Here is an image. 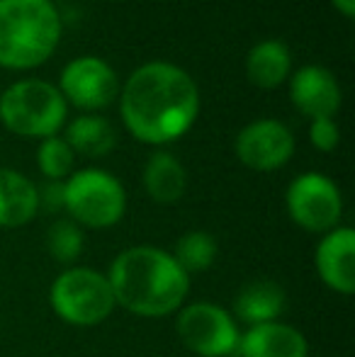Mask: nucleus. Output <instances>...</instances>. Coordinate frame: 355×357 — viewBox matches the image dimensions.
I'll return each mask as SVG.
<instances>
[{"mask_svg": "<svg viewBox=\"0 0 355 357\" xmlns=\"http://www.w3.org/2000/svg\"><path fill=\"white\" fill-rule=\"evenodd\" d=\"M56 88L66 105L83 109V114H95L117 100L119 78L105 59L78 56L63 66Z\"/></svg>", "mask_w": 355, "mask_h": 357, "instance_id": "1a4fd4ad", "label": "nucleus"}, {"mask_svg": "<svg viewBox=\"0 0 355 357\" xmlns=\"http://www.w3.org/2000/svg\"><path fill=\"white\" fill-rule=\"evenodd\" d=\"M178 338L190 353L199 357H234L241 340L232 311L212 301H192L178 311Z\"/></svg>", "mask_w": 355, "mask_h": 357, "instance_id": "0eeeda50", "label": "nucleus"}, {"mask_svg": "<svg viewBox=\"0 0 355 357\" xmlns=\"http://www.w3.org/2000/svg\"><path fill=\"white\" fill-rule=\"evenodd\" d=\"M37 202L39 212H63V207H66V180H44L42 185H37Z\"/></svg>", "mask_w": 355, "mask_h": 357, "instance_id": "5701e85b", "label": "nucleus"}, {"mask_svg": "<svg viewBox=\"0 0 355 357\" xmlns=\"http://www.w3.org/2000/svg\"><path fill=\"white\" fill-rule=\"evenodd\" d=\"M314 265L328 289L348 296L355 291V231L336 226L322 236L314 253Z\"/></svg>", "mask_w": 355, "mask_h": 357, "instance_id": "f8f14e48", "label": "nucleus"}, {"mask_svg": "<svg viewBox=\"0 0 355 357\" xmlns=\"http://www.w3.org/2000/svg\"><path fill=\"white\" fill-rule=\"evenodd\" d=\"M331 5L343 15L346 20L355 17V0H331Z\"/></svg>", "mask_w": 355, "mask_h": 357, "instance_id": "b1692460", "label": "nucleus"}, {"mask_svg": "<svg viewBox=\"0 0 355 357\" xmlns=\"http://www.w3.org/2000/svg\"><path fill=\"white\" fill-rule=\"evenodd\" d=\"M76 153L66 144L63 137H49L42 139L37 146V168L47 180H66L73 173Z\"/></svg>", "mask_w": 355, "mask_h": 357, "instance_id": "412c9836", "label": "nucleus"}, {"mask_svg": "<svg viewBox=\"0 0 355 357\" xmlns=\"http://www.w3.org/2000/svg\"><path fill=\"white\" fill-rule=\"evenodd\" d=\"M297 142L292 129L280 119H256L248 122L234 142V153L246 168L258 173H273L289 163Z\"/></svg>", "mask_w": 355, "mask_h": 357, "instance_id": "9d476101", "label": "nucleus"}, {"mask_svg": "<svg viewBox=\"0 0 355 357\" xmlns=\"http://www.w3.org/2000/svg\"><path fill=\"white\" fill-rule=\"evenodd\" d=\"M287 214L299 229L309 234H328L341 226L343 195L338 185L324 173H302L285 192Z\"/></svg>", "mask_w": 355, "mask_h": 357, "instance_id": "6e6552de", "label": "nucleus"}, {"mask_svg": "<svg viewBox=\"0 0 355 357\" xmlns=\"http://www.w3.org/2000/svg\"><path fill=\"white\" fill-rule=\"evenodd\" d=\"M49 301L59 319L81 328L107 321L117 306L107 275L93 268H66L59 273L49 289Z\"/></svg>", "mask_w": 355, "mask_h": 357, "instance_id": "39448f33", "label": "nucleus"}, {"mask_svg": "<svg viewBox=\"0 0 355 357\" xmlns=\"http://www.w3.org/2000/svg\"><path fill=\"white\" fill-rule=\"evenodd\" d=\"M236 357H309V343L299 328L270 321L241 333Z\"/></svg>", "mask_w": 355, "mask_h": 357, "instance_id": "ddd939ff", "label": "nucleus"}, {"mask_svg": "<svg viewBox=\"0 0 355 357\" xmlns=\"http://www.w3.org/2000/svg\"><path fill=\"white\" fill-rule=\"evenodd\" d=\"M117 98L124 129L149 146L183 139L202 107L195 78L171 61H149L134 68L119 85Z\"/></svg>", "mask_w": 355, "mask_h": 357, "instance_id": "f257e3e1", "label": "nucleus"}, {"mask_svg": "<svg viewBox=\"0 0 355 357\" xmlns=\"http://www.w3.org/2000/svg\"><path fill=\"white\" fill-rule=\"evenodd\" d=\"M117 306L142 319L178 314L190 291V275L168 250L134 245L112 260L107 273Z\"/></svg>", "mask_w": 355, "mask_h": 357, "instance_id": "f03ea898", "label": "nucleus"}, {"mask_svg": "<svg viewBox=\"0 0 355 357\" xmlns=\"http://www.w3.org/2000/svg\"><path fill=\"white\" fill-rule=\"evenodd\" d=\"M292 73V52L280 39H263L246 54V75L256 88L275 90Z\"/></svg>", "mask_w": 355, "mask_h": 357, "instance_id": "dca6fc26", "label": "nucleus"}, {"mask_svg": "<svg viewBox=\"0 0 355 357\" xmlns=\"http://www.w3.org/2000/svg\"><path fill=\"white\" fill-rule=\"evenodd\" d=\"M289 100L312 122V119L336 117L343 102V90L333 71L319 63H307L289 73Z\"/></svg>", "mask_w": 355, "mask_h": 357, "instance_id": "9b49d317", "label": "nucleus"}, {"mask_svg": "<svg viewBox=\"0 0 355 357\" xmlns=\"http://www.w3.org/2000/svg\"><path fill=\"white\" fill-rule=\"evenodd\" d=\"M68 219L81 229H109L127 212L124 185L103 168H83L66 178Z\"/></svg>", "mask_w": 355, "mask_h": 357, "instance_id": "423d86ee", "label": "nucleus"}, {"mask_svg": "<svg viewBox=\"0 0 355 357\" xmlns=\"http://www.w3.org/2000/svg\"><path fill=\"white\" fill-rule=\"evenodd\" d=\"M37 214V185L17 170L0 168V229H20Z\"/></svg>", "mask_w": 355, "mask_h": 357, "instance_id": "2eb2a0df", "label": "nucleus"}, {"mask_svg": "<svg viewBox=\"0 0 355 357\" xmlns=\"http://www.w3.org/2000/svg\"><path fill=\"white\" fill-rule=\"evenodd\" d=\"M309 144L322 153H331L341 144V129H338L336 117L312 119L309 122Z\"/></svg>", "mask_w": 355, "mask_h": 357, "instance_id": "4be33fe9", "label": "nucleus"}, {"mask_svg": "<svg viewBox=\"0 0 355 357\" xmlns=\"http://www.w3.org/2000/svg\"><path fill=\"white\" fill-rule=\"evenodd\" d=\"M63 20L54 0H0V68L32 71L61 44Z\"/></svg>", "mask_w": 355, "mask_h": 357, "instance_id": "7ed1b4c3", "label": "nucleus"}, {"mask_svg": "<svg viewBox=\"0 0 355 357\" xmlns=\"http://www.w3.org/2000/svg\"><path fill=\"white\" fill-rule=\"evenodd\" d=\"M219 253L217 238L207 231H188L173 245V260L183 268L185 275L204 273L214 265Z\"/></svg>", "mask_w": 355, "mask_h": 357, "instance_id": "6ab92c4d", "label": "nucleus"}, {"mask_svg": "<svg viewBox=\"0 0 355 357\" xmlns=\"http://www.w3.org/2000/svg\"><path fill=\"white\" fill-rule=\"evenodd\" d=\"M285 309H287V294H285L282 284L261 278L251 280L236 291L232 316L236 319V324H246L251 328V326L280 321Z\"/></svg>", "mask_w": 355, "mask_h": 357, "instance_id": "4468645a", "label": "nucleus"}, {"mask_svg": "<svg viewBox=\"0 0 355 357\" xmlns=\"http://www.w3.org/2000/svg\"><path fill=\"white\" fill-rule=\"evenodd\" d=\"M86 245V234L73 219H56L47 231V250L56 263L73 265Z\"/></svg>", "mask_w": 355, "mask_h": 357, "instance_id": "aec40b11", "label": "nucleus"}, {"mask_svg": "<svg viewBox=\"0 0 355 357\" xmlns=\"http://www.w3.org/2000/svg\"><path fill=\"white\" fill-rule=\"evenodd\" d=\"M68 119V105L59 88L42 78H22L0 93V124L15 137H56Z\"/></svg>", "mask_w": 355, "mask_h": 357, "instance_id": "20e7f679", "label": "nucleus"}, {"mask_svg": "<svg viewBox=\"0 0 355 357\" xmlns=\"http://www.w3.org/2000/svg\"><path fill=\"white\" fill-rule=\"evenodd\" d=\"M144 190L156 204H176L188 188V173L171 151H153L144 165Z\"/></svg>", "mask_w": 355, "mask_h": 357, "instance_id": "f3484780", "label": "nucleus"}, {"mask_svg": "<svg viewBox=\"0 0 355 357\" xmlns=\"http://www.w3.org/2000/svg\"><path fill=\"white\" fill-rule=\"evenodd\" d=\"M63 139L73 153L86 155V158H103L112 153V149L117 146V132L109 124V119L100 114H78L66 124Z\"/></svg>", "mask_w": 355, "mask_h": 357, "instance_id": "a211bd4d", "label": "nucleus"}]
</instances>
